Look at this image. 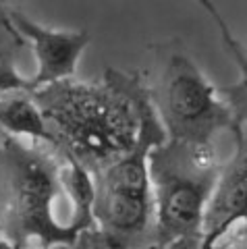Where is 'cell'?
Returning <instances> with one entry per match:
<instances>
[{"label":"cell","mask_w":247,"mask_h":249,"mask_svg":"<svg viewBox=\"0 0 247 249\" xmlns=\"http://www.w3.org/2000/svg\"><path fill=\"white\" fill-rule=\"evenodd\" d=\"M60 197L94 224V216L81 212L71 196L69 158L58 147L40 142L27 145L19 137L0 133V239L23 249H29L32 241L42 249L75 245L86 232L58 218Z\"/></svg>","instance_id":"cell-2"},{"label":"cell","mask_w":247,"mask_h":249,"mask_svg":"<svg viewBox=\"0 0 247 249\" xmlns=\"http://www.w3.org/2000/svg\"><path fill=\"white\" fill-rule=\"evenodd\" d=\"M0 133L25 135L32 142L54 145V137L48 129L42 110L37 108L32 93L17 91L0 98Z\"/></svg>","instance_id":"cell-7"},{"label":"cell","mask_w":247,"mask_h":249,"mask_svg":"<svg viewBox=\"0 0 247 249\" xmlns=\"http://www.w3.org/2000/svg\"><path fill=\"white\" fill-rule=\"evenodd\" d=\"M158 121L175 142H214L220 129H235L237 123L220 91L185 54L166 58L156 83L148 88Z\"/></svg>","instance_id":"cell-4"},{"label":"cell","mask_w":247,"mask_h":249,"mask_svg":"<svg viewBox=\"0 0 247 249\" xmlns=\"http://www.w3.org/2000/svg\"><path fill=\"white\" fill-rule=\"evenodd\" d=\"M204 6H206L208 11H210L214 23L220 27L222 40H225L229 52L235 56V60L239 62V65H241V71H243V79H241V83H239V85H235V88H229V89H218L220 96H222V100H225L227 106L230 108V112H233L235 123H237L239 119H247V50L235 40L233 36H230L227 23L220 19L218 11H216L212 4H208V2H204Z\"/></svg>","instance_id":"cell-9"},{"label":"cell","mask_w":247,"mask_h":249,"mask_svg":"<svg viewBox=\"0 0 247 249\" xmlns=\"http://www.w3.org/2000/svg\"><path fill=\"white\" fill-rule=\"evenodd\" d=\"M0 249H23V247H15V245H11V243H6V241L0 239ZM58 249H73V245L71 247H58Z\"/></svg>","instance_id":"cell-11"},{"label":"cell","mask_w":247,"mask_h":249,"mask_svg":"<svg viewBox=\"0 0 247 249\" xmlns=\"http://www.w3.org/2000/svg\"><path fill=\"white\" fill-rule=\"evenodd\" d=\"M235 133L237 154L222 168L204 214L202 249H216L218 239L247 214V139L243 142L239 129Z\"/></svg>","instance_id":"cell-6"},{"label":"cell","mask_w":247,"mask_h":249,"mask_svg":"<svg viewBox=\"0 0 247 249\" xmlns=\"http://www.w3.org/2000/svg\"><path fill=\"white\" fill-rule=\"evenodd\" d=\"M23 44L25 40L13 29L6 17V6L0 4V98L17 91L32 93L29 79H25L17 69V58Z\"/></svg>","instance_id":"cell-8"},{"label":"cell","mask_w":247,"mask_h":249,"mask_svg":"<svg viewBox=\"0 0 247 249\" xmlns=\"http://www.w3.org/2000/svg\"><path fill=\"white\" fill-rule=\"evenodd\" d=\"M243 222H245V229H243V235H245V239H247V214H245V218H243Z\"/></svg>","instance_id":"cell-12"},{"label":"cell","mask_w":247,"mask_h":249,"mask_svg":"<svg viewBox=\"0 0 247 249\" xmlns=\"http://www.w3.org/2000/svg\"><path fill=\"white\" fill-rule=\"evenodd\" d=\"M222 168L214 142L164 139L152 147L148 170L154 199V235L160 245L176 237H202L204 214Z\"/></svg>","instance_id":"cell-3"},{"label":"cell","mask_w":247,"mask_h":249,"mask_svg":"<svg viewBox=\"0 0 247 249\" xmlns=\"http://www.w3.org/2000/svg\"><path fill=\"white\" fill-rule=\"evenodd\" d=\"M69 160L91 177L135 150L154 112L148 85L108 71L104 81H60L32 93Z\"/></svg>","instance_id":"cell-1"},{"label":"cell","mask_w":247,"mask_h":249,"mask_svg":"<svg viewBox=\"0 0 247 249\" xmlns=\"http://www.w3.org/2000/svg\"><path fill=\"white\" fill-rule=\"evenodd\" d=\"M164 249H202V237L199 235H187V237H176L168 241Z\"/></svg>","instance_id":"cell-10"},{"label":"cell","mask_w":247,"mask_h":249,"mask_svg":"<svg viewBox=\"0 0 247 249\" xmlns=\"http://www.w3.org/2000/svg\"><path fill=\"white\" fill-rule=\"evenodd\" d=\"M6 17H9L13 29L23 40L32 44L35 52L37 73L29 79L32 93L42 88H48V85L73 79L81 54L89 44L88 29H50L40 25L37 21H32L19 9H9V6H6Z\"/></svg>","instance_id":"cell-5"},{"label":"cell","mask_w":247,"mask_h":249,"mask_svg":"<svg viewBox=\"0 0 247 249\" xmlns=\"http://www.w3.org/2000/svg\"><path fill=\"white\" fill-rule=\"evenodd\" d=\"M235 249H247V243H241V245H237Z\"/></svg>","instance_id":"cell-13"}]
</instances>
